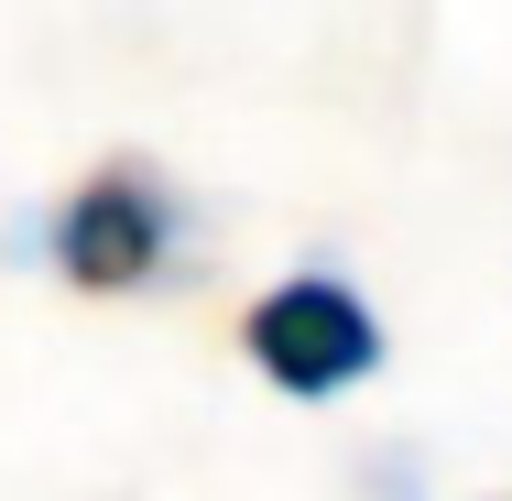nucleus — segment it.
<instances>
[{
    "instance_id": "obj_1",
    "label": "nucleus",
    "mask_w": 512,
    "mask_h": 501,
    "mask_svg": "<svg viewBox=\"0 0 512 501\" xmlns=\"http://www.w3.org/2000/svg\"><path fill=\"white\" fill-rule=\"evenodd\" d=\"M44 251L77 295H142L186 262V197L142 164V153H109L99 175H77L66 207L44 218Z\"/></svg>"
},
{
    "instance_id": "obj_2",
    "label": "nucleus",
    "mask_w": 512,
    "mask_h": 501,
    "mask_svg": "<svg viewBox=\"0 0 512 501\" xmlns=\"http://www.w3.org/2000/svg\"><path fill=\"white\" fill-rule=\"evenodd\" d=\"M240 349H251V371L284 403H338V393H360L382 371V316H371V295H349L338 273H284L273 295H251Z\"/></svg>"
}]
</instances>
